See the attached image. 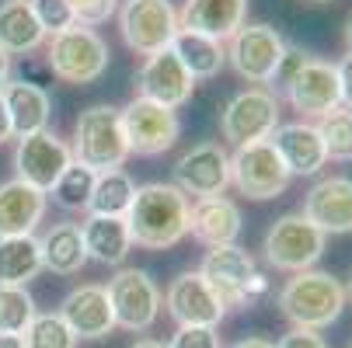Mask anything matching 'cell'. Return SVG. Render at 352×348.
<instances>
[{"label": "cell", "mask_w": 352, "mask_h": 348, "mask_svg": "<svg viewBox=\"0 0 352 348\" xmlns=\"http://www.w3.org/2000/svg\"><path fill=\"white\" fill-rule=\"evenodd\" d=\"M188 213H192V198L182 195L171 181L136 185L133 206L126 213L133 247L168 251V247L182 244L188 237Z\"/></svg>", "instance_id": "1"}, {"label": "cell", "mask_w": 352, "mask_h": 348, "mask_svg": "<svg viewBox=\"0 0 352 348\" xmlns=\"http://www.w3.org/2000/svg\"><path fill=\"white\" fill-rule=\"evenodd\" d=\"M279 314L300 331H324L345 310V286L321 268H307L286 279L279 289Z\"/></svg>", "instance_id": "2"}, {"label": "cell", "mask_w": 352, "mask_h": 348, "mask_svg": "<svg viewBox=\"0 0 352 348\" xmlns=\"http://www.w3.org/2000/svg\"><path fill=\"white\" fill-rule=\"evenodd\" d=\"M74 164L105 174L119 171L129 161V143L122 132V115L116 105H91L74 122V143H70Z\"/></svg>", "instance_id": "3"}, {"label": "cell", "mask_w": 352, "mask_h": 348, "mask_svg": "<svg viewBox=\"0 0 352 348\" xmlns=\"http://www.w3.org/2000/svg\"><path fill=\"white\" fill-rule=\"evenodd\" d=\"M286 49H289V42L272 25L255 21V25H241L227 38L223 53L241 80H248L251 87H269L286 60Z\"/></svg>", "instance_id": "4"}, {"label": "cell", "mask_w": 352, "mask_h": 348, "mask_svg": "<svg viewBox=\"0 0 352 348\" xmlns=\"http://www.w3.org/2000/svg\"><path fill=\"white\" fill-rule=\"evenodd\" d=\"M109 60H112L109 42L94 28H84V25H74V28L53 35L45 45V63L53 70V77H60L63 84L102 80L109 70Z\"/></svg>", "instance_id": "5"}, {"label": "cell", "mask_w": 352, "mask_h": 348, "mask_svg": "<svg viewBox=\"0 0 352 348\" xmlns=\"http://www.w3.org/2000/svg\"><path fill=\"white\" fill-rule=\"evenodd\" d=\"M328 247V237L304 216V213H286L272 220V227L262 237V255L276 272H307L321 262Z\"/></svg>", "instance_id": "6"}, {"label": "cell", "mask_w": 352, "mask_h": 348, "mask_svg": "<svg viewBox=\"0 0 352 348\" xmlns=\"http://www.w3.org/2000/svg\"><path fill=\"white\" fill-rule=\"evenodd\" d=\"M279 115H283V105L269 87H244L220 112V136L234 150L248 143L269 139L279 126Z\"/></svg>", "instance_id": "7"}, {"label": "cell", "mask_w": 352, "mask_h": 348, "mask_svg": "<svg viewBox=\"0 0 352 348\" xmlns=\"http://www.w3.org/2000/svg\"><path fill=\"white\" fill-rule=\"evenodd\" d=\"M289 171L283 164V157L276 154L272 139H258L237 146L230 154V185L244 195L255 198V202H269V198H279L289 188Z\"/></svg>", "instance_id": "8"}, {"label": "cell", "mask_w": 352, "mask_h": 348, "mask_svg": "<svg viewBox=\"0 0 352 348\" xmlns=\"http://www.w3.org/2000/svg\"><path fill=\"white\" fill-rule=\"evenodd\" d=\"M119 14V35L136 56H154L171 49V38L178 32V11L171 0H126L116 11Z\"/></svg>", "instance_id": "9"}, {"label": "cell", "mask_w": 352, "mask_h": 348, "mask_svg": "<svg viewBox=\"0 0 352 348\" xmlns=\"http://www.w3.org/2000/svg\"><path fill=\"white\" fill-rule=\"evenodd\" d=\"M289 108L304 119V122H318L324 115H331L335 108H342V91H338V70L335 63L328 60H318V56H307L304 63H300L289 80L283 84L279 91Z\"/></svg>", "instance_id": "10"}, {"label": "cell", "mask_w": 352, "mask_h": 348, "mask_svg": "<svg viewBox=\"0 0 352 348\" xmlns=\"http://www.w3.org/2000/svg\"><path fill=\"white\" fill-rule=\"evenodd\" d=\"M109 303H112V314H116V327L122 331H150L161 317V289L157 282L150 279V272L143 268H119L109 286Z\"/></svg>", "instance_id": "11"}, {"label": "cell", "mask_w": 352, "mask_h": 348, "mask_svg": "<svg viewBox=\"0 0 352 348\" xmlns=\"http://www.w3.org/2000/svg\"><path fill=\"white\" fill-rule=\"evenodd\" d=\"M119 115H122V132L129 143V157L133 154L136 157H157V154L171 150L182 136L178 112L146 102V97H136V94L126 108H119Z\"/></svg>", "instance_id": "12"}, {"label": "cell", "mask_w": 352, "mask_h": 348, "mask_svg": "<svg viewBox=\"0 0 352 348\" xmlns=\"http://www.w3.org/2000/svg\"><path fill=\"white\" fill-rule=\"evenodd\" d=\"M182 195L192 198H213L230 188V150L217 139H203L188 146L175 161V181Z\"/></svg>", "instance_id": "13"}, {"label": "cell", "mask_w": 352, "mask_h": 348, "mask_svg": "<svg viewBox=\"0 0 352 348\" xmlns=\"http://www.w3.org/2000/svg\"><path fill=\"white\" fill-rule=\"evenodd\" d=\"M74 164L70 143L60 139L53 129H42L35 136L18 139L14 146V178L38 188V192H53V185L63 178V171Z\"/></svg>", "instance_id": "14"}, {"label": "cell", "mask_w": 352, "mask_h": 348, "mask_svg": "<svg viewBox=\"0 0 352 348\" xmlns=\"http://www.w3.org/2000/svg\"><path fill=\"white\" fill-rule=\"evenodd\" d=\"M195 272L210 282V289L217 292L223 310H244L248 307L244 289H248L251 275L258 272V265H255V255H251L248 247L227 244V247H210L203 265H199Z\"/></svg>", "instance_id": "15"}, {"label": "cell", "mask_w": 352, "mask_h": 348, "mask_svg": "<svg viewBox=\"0 0 352 348\" xmlns=\"http://www.w3.org/2000/svg\"><path fill=\"white\" fill-rule=\"evenodd\" d=\"M161 303L168 307V314L178 327H217L227 317L223 303L217 300V292L199 272L175 275L168 292L161 296Z\"/></svg>", "instance_id": "16"}, {"label": "cell", "mask_w": 352, "mask_h": 348, "mask_svg": "<svg viewBox=\"0 0 352 348\" xmlns=\"http://www.w3.org/2000/svg\"><path fill=\"white\" fill-rule=\"evenodd\" d=\"M192 91H195V80L178 63V56L171 49L146 56L136 70V97H146V102L164 105L171 112H178L182 105L192 102Z\"/></svg>", "instance_id": "17"}, {"label": "cell", "mask_w": 352, "mask_h": 348, "mask_svg": "<svg viewBox=\"0 0 352 348\" xmlns=\"http://www.w3.org/2000/svg\"><path fill=\"white\" fill-rule=\"evenodd\" d=\"M63 317V324L80 338L87 341H102L116 331V314H112V303H109V292L105 286H98V282H84L77 289H70L63 296V303L56 310Z\"/></svg>", "instance_id": "18"}, {"label": "cell", "mask_w": 352, "mask_h": 348, "mask_svg": "<svg viewBox=\"0 0 352 348\" xmlns=\"http://www.w3.org/2000/svg\"><path fill=\"white\" fill-rule=\"evenodd\" d=\"M304 213L324 237L328 233H352V178L328 174L318 178L304 195Z\"/></svg>", "instance_id": "19"}, {"label": "cell", "mask_w": 352, "mask_h": 348, "mask_svg": "<svg viewBox=\"0 0 352 348\" xmlns=\"http://www.w3.org/2000/svg\"><path fill=\"white\" fill-rule=\"evenodd\" d=\"M269 139L276 146V154L283 157L289 178H314L328 164L324 143H321V132H318L314 122H304V119L300 122H279Z\"/></svg>", "instance_id": "20"}, {"label": "cell", "mask_w": 352, "mask_h": 348, "mask_svg": "<svg viewBox=\"0 0 352 348\" xmlns=\"http://www.w3.org/2000/svg\"><path fill=\"white\" fill-rule=\"evenodd\" d=\"M244 230V216L241 206L227 195H213V198H195L192 213H188V233L203 244V247H227L237 244Z\"/></svg>", "instance_id": "21"}, {"label": "cell", "mask_w": 352, "mask_h": 348, "mask_svg": "<svg viewBox=\"0 0 352 348\" xmlns=\"http://www.w3.org/2000/svg\"><path fill=\"white\" fill-rule=\"evenodd\" d=\"M49 209V195L8 178L0 181V237H28L38 230V223L45 220Z\"/></svg>", "instance_id": "22"}, {"label": "cell", "mask_w": 352, "mask_h": 348, "mask_svg": "<svg viewBox=\"0 0 352 348\" xmlns=\"http://www.w3.org/2000/svg\"><path fill=\"white\" fill-rule=\"evenodd\" d=\"M241 25H248V0H185L178 11V28L227 42Z\"/></svg>", "instance_id": "23"}, {"label": "cell", "mask_w": 352, "mask_h": 348, "mask_svg": "<svg viewBox=\"0 0 352 348\" xmlns=\"http://www.w3.org/2000/svg\"><path fill=\"white\" fill-rule=\"evenodd\" d=\"M0 97H4V105H8L14 139H25V136H35V132L49 129V119H53V102H49L45 87H38L32 80H11Z\"/></svg>", "instance_id": "24"}, {"label": "cell", "mask_w": 352, "mask_h": 348, "mask_svg": "<svg viewBox=\"0 0 352 348\" xmlns=\"http://www.w3.org/2000/svg\"><path fill=\"white\" fill-rule=\"evenodd\" d=\"M80 237L87 247V262H102V265H122L133 251V233L126 216H84Z\"/></svg>", "instance_id": "25"}, {"label": "cell", "mask_w": 352, "mask_h": 348, "mask_svg": "<svg viewBox=\"0 0 352 348\" xmlns=\"http://www.w3.org/2000/svg\"><path fill=\"white\" fill-rule=\"evenodd\" d=\"M38 251H42V272L53 275H77L87 265V247L77 223H53L38 237Z\"/></svg>", "instance_id": "26"}, {"label": "cell", "mask_w": 352, "mask_h": 348, "mask_svg": "<svg viewBox=\"0 0 352 348\" xmlns=\"http://www.w3.org/2000/svg\"><path fill=\"white\" fill-rule=\"evenodd\" d=\"M171 53L178 56V63L192 73V80H210L223 70L227 53H223V42L210 38V35H199L188 28H178L171 38Z\"/></svg>", "instance_id": "27"}, {"label": "cell", "mask_w": 352, "mask_h": 348, "mask_svg": "<svg viewBox=\"0 0 352 348\" xmlns=\"http://www.w3.org/2000/svg\"><path fill=\"white\" fill-rule=\"evenodd\" d=\"M45 42L42 25L35 21L28 0H4L0 4V49L8 56H25Z\"/></svg>", "instance_id": "28"}, {"label": "cell", "mask_w": 352, "mask_h": 348, "mask_svg": "<svg viewBox=\"0 0 352 348\" xmlns=\"http://www.w3.org/2000/svg\"><path fill=\"white\" fill-rule=\"evenodd\" d=\"M42 272L38 237H0V286H28Z\"/></svg>", "instance_id": "29"}, {"label": "cell", "mask_w": 352, "mask_h": 348, "mask_svg": "<svg viewBox=\"0 0 352 348\" xmlns=\"http://www.w3.org/2000/svg\"><path fill=\"white\" fill-rule=\"evenodd\" d=\"M136 195V181L129 178V171H105L94 174V188H91V202L84 216H126Z\"/></svg>", "instance_id": "30"}, {"label": "cell", "mask_w": 352, "mask_h": 348, "mask_svg": "<svg viewBox=\"0 0 352 348\" xmlns=\"http://www.w3.org/2000/svg\"><path fill=\"white\" fill-rule=\"evenodd\" d=\"M35 314V300L25 286H0V334H25Z\"/></svg>", "instance_id": "31"}, {"label": "cell", "mask_w": 352, "mask_h": 348, "mask_svg": "<svg viewBox=\"0 0 352 348\" xmlns=\"http://www.w3.org/2000/svg\"><path fill=\"white\" fill-rule=\"evenodd\" d=\"M91 188H94V171H87L80 164H70L49 195H53V202L60 209H67V213H87Z\"/></svg>", "instance_id": "32"}, {"label": "cell", "mask_w": 352, "mask_h": 348, "mask_svg": "<svg viewBox=\"0 0 352 348\" xmlns=\"http://www.w3.org/2000/svg\"><path fill=\"white\" fill-rule=\"evenodd\" d=\"M314 126H318V132H321V143H324L328 161L349 164V161H352V112H349V108H335L331 115L318 119Z\"/></svg>", "instance_id": "33"}, {"label": "cell", "mask_w": 352, "mask_h": 348, "mask_svg": "<svg viewBox=\"0 0 352 348\" xmlns=\"http://www.w3.org/2000/svg\"><path fill=\"white\" fill-rule=\"evenodd\" d=\"M21 338H25V348H77V334L53 310L35 314V321L28 324V331Z\"/></svg>", "instance_id": "34"}, {"label": "cell", "mask_w": 352, "mask_h": 348, "mask_svg": "<svg viewBox=\"0 0 352 348\" xmlns=\"http://www.w3.org/2000/svg\"><path fill=\"white\" fill-rule=\"evenodd\" d=\"M28 8H32L35 21L42 25L45 38H53V35H60V32L77 25V18L70 11V0H28Z\"/></svg>", "instance_id": "35"}, {"label": "cell", "mask_w": 352, "mask_h": 348, "mask_svg": "<svg viewBox=\"0 0 352 348\" xmlns=\"http://www.w3.org/2000/svg\"><path fill=\"white\" fill-rule=\"evenodd\" d=\"M70 11H74L77 25L98 28V25H105L119 11V0H70Z\"/></svg>", "instance_id": "36"}, {"label": "cell", "mask_w": 352, "mask_h": 348, "mask_svg": "<svg viewBox=\"0 0 352 348\" xmlns=\"http://www.w3.org/2000/svg\"><path fill=\"white\" fill-rule=\"evenodd\" d=\"M164 348H220L217 327H178Z\"/></svg>", "instance_id": "37"}, {"label": "cell", "mask_w": 352, "mask_h": 348, "mask_svg": "<svg viewBox=\"0 0 352 348\" xmlns=\"http://www.w3.org/2000/svg\"><path fill=\"white\" fill-rule=\"evenodd\" d=\"M276 348H331L318 331H300V327H293V331H286L279 341H276Z\"/></svg>", "instance_id": "38"}, {"label": "cell", "mask_w": 352, "mask_h": 348, "mask_svg": "<svg viewBox=\"0 0 352 348\" xmlns=\"http://www.w3.org/2000/svg\"><path fill=\"white\" fill-rule=\"evenodd\" d=\"M335 70H338V91H342V108H349L352 112V53H345L338 63H335Z\"/></svg>", "instance_id": "39"}, {"label": "cell", "mask_w": 352, "mask_h": 348, "mask_svg": "<svg viewBox=\"0 0 352 348\" xmlns=\"http://www.w3.org/2000/svg\"><path fill=\"white\" fill-rule=\"evenodd\" d=\"M227 348H276V341H269V338H262V334H248V338L230 341Z\"/></svg>", "instance_id": "40"}, {"label": "cell", "mask_w": 352, "mask_h": 348, "mask_svg": "<svg viewBox=\"0 0 352 348\" xmlns=\"http://www.w3.org/2000/svg\"><path fill=\"white\" fill-rule=\"evenodd\" d=\"M8 139H14V129H11V115H8L4 97H0V146H4Z\"/></svg>", "instance_id": "41"}, {"label": "cell", "mask_w": 352, "mask_h": 348, "mask_svg": "<svg viewBox=\"0 0 352 348\" xmlns=\"http://www.w3.org/2000/svg\"><path fill=\"white\" fill-rule=\"evenodd\" d=\"M14 80V67H11V56L0 49V94H4V87Z\"/></svg>", "instance_id": "42"}, {"label": "cell", "mask_w": 352, "mask_h": 348, "mask_svg": "<svg viewBox=\"0 0 352 348\" xmlns=\"http://www.w3.org/2000/svg\"><path fill=\"white\" fill-rule=\"evenodd\" d=\"M0 348H25L21 334H0Z\"/></svg>", "instance_id": "43"}, {"label": "cell", "mask_w": 352, "mask_h": 348, "mask_svg": "<svg viewBox=\"0 0 352 348\" xmlns=\"http://www.w3.org/2000/svg\"><path fill=\"white\" fill-rule=\"evenodd\" d=\"M129 348H164V341H157V338H136Z\"/></svg>", "instance_id": "44"}, {"label": "cell", "mask_w": 352, "mask_h": 348, "mask_svg": "<svg viewBox=\"0 0 352 348\" xmlns=\"http://www.w3.org/2000/svg\"><path fill=\"white\" fill-rule=\"evenodd\" d=\"M345 45H349V53H352V14H349V21H345Z\"/></svg>", "instance_id": "45"}, {"label": "cell", "mask_w": 352, "mask_h": 348, "mask_svg": "<svg viewBox=\"0 0 352 348\" xmlns=\"http://www.w3.org/2000/svg\"><path fill=\"white\" fill-rule=\"evenodd\" d=\"M345 300L352 303V272H349V282H345Z\"/></svg>", "instance_id": "46"}, {"label": "cell", "mask_w": 352, "mask_h": 348, "mask_svg": "<svg viewBox=\"0 0 352 348\" xmlns=\"http://www.w3.org/2000/svg\"><path fill=\"white\" fill-rule=\"evenodd\" d=\"M307 4H328V0H307Z\"/></svg>", "instance_id": "47"}, {"label": "cell", "mask_w": 352, "mask_h": 348, "mask_svg": "<svg viewBox=\"0 0 352 348\" xmlns=\"http://www.w3.org/2000/svg\"><path fill=\"white\" fill-rule=\"evenodd\" d=\"M345 348H352V338H349V345H345Z\"/></svg>", "instance_id": "48"}]
</instances>
